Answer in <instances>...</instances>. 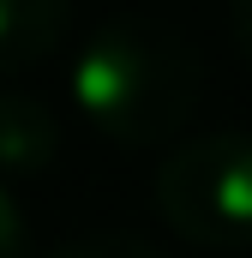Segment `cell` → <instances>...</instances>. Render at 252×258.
I'll return each instance as SVG.
<instances>
[{
  "label": "cell",
  "instance_id": "2",
  "mask_svg": "<svg viewBox=\"0 0 252 258\" xmlns=\"http://www.w3.org/2000/svg\"><path fill=\"white\" fill-rule=\"evenodd\" d=\"M156 216L192 246H252V132L186 138L156 168Z\"/></svg>",
  "mask_w": 252,
  "mask_h": 258
},
{
  "label": "cell",
  "instance_id": "4",
  "mask_svg": "<svg viewBox=\"0 0 252 258\" xmlns=\"http://www.w3.org/2000/svg\"><path fill=\"white\" fill-rule=\"evenodd\" d=\"M66 36V0H0V72L48 60Z\"/></svg>",
  "mask_w": 252,
  "mask_h": 258
},
{
  "label": "cell",
  "instance_id": "6",
  "mask_svg": "<svg viewBox=\"0 0 252 258\" xmlns=\"http://www.w3.org/2000/svg\"><path fill=\"white\" fill-rule=\"evenodd\" d=\"M0 258H30V228H24V210L18 198L0 186Z\"/></svg>",
  "mask_w": 252,
  "mask_h": 258
},
{
  "label": "cell",
  "instance_id": "3",
  "mask_svg": "<svg viewBox=\"0 0 252 258\" xmlns=\"http://www.w3.org/2000/svg\"><path fill=\"white\" fill-rule=\"evenodd\" d=\"M60 156V120L42 96L0 90V174H42Z\"/></svg>",
  "mask_w": 252,
  "mask_h": 258
},
{
  "label": "cell",
  "instance_id": "7",
  "mask_svg": "<svg viewBox=\"0 0 252 258\" xmlns=\"http://www.w3.org/2000/svg\"><path fill=\"white\" fill-rule=\"evenodd\" d=\"M234 36H240V48L252 60V0H234Z\"/></svg>",
  "mask_w": 252,
  "mask_h": 258
},
{
  "label": "cell",
  "instance_id": "5",
  "mask_svg": "<svg viewBox=\"0 0 252 258\" xmlns=\"http://www.w3.org/2000/svg\"><path fill=\"white\" fill-rule=\"evenodd\" d=\"M54 258H168L156 240H144V234H84V240H66Z\"/></svg>",
  "mask_w": 252,
  "mask_h": 258
},
{
  "label": "cell",
  "instance_id": "1",
  "mask_svg": "<svg viewBox=\"0 0 252 258\" xmlns=\"http://www.w3.org/2000/svg\"><path fill=\"white\" fill-rule=\"evenodd\" d=\"M204 96V60L156 18H108L72 60V102L108 144L150 150L186 132Z\"/></svg>",
  "mask_w": 252,
  "mask_h": 258
}]
</instances>
